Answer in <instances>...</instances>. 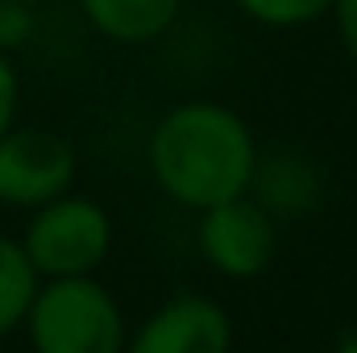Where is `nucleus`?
Wrapping results in <instances>:
<instances>
[{
	"instance_id": "nucleus-10",
	"label": "nucleus",
	"mask_w": 357,
	"mask_h": 353,
	"mask_svg": "<svg viewBox=\"0 0 357 353\" xmlns=\"http://www.w3.org/2000/svg\"><path fill=\"white\" fill-rule=\"evenodd\" d=\"M229 4H233V13L245 17L250 25L274 29V33L320 25V21H328V13H333V0H229Z\"/></svg>"
},
{
	"instance_id": "nucleus-14",
	"label": "nucleus",
	"mask_w": 357,
	"mask_h": 353,
	"mask_svg": "<svg viewBox=\"0 0 357 353\" xmlns=\"http://www.w3.org/2000/svg\"><path fill=\"white\" fill-rule=\"evenodd\" d=\"M328 353H357V329L345 333V337H337V345H333Z\"/></svg>"
},
{
	"instance_id": "nucleus-3",
	"label": "nucleus",
	"mask_w": 357,
	"mask_h": 353,
	"mask_svg": "<svg viewBox=\"0 0 357 353\" xmlns=\"http://www.w3.org/2000/svg\"><path fill=\"white\" fill-rule=\"evenodd\" d=\"M17 241H21L29 266L38 270V278H84L108 262L116 225L100 200L67 191V195L33 208L25 220V233Z\"/></svg>"
},
{
	"instance_id": "nucleus-11",
	"label": "nucleus",
	"mask_w": 357,
	"mask_h": 353,
	"mask_svg": "<svg viewBox=\"0 0 357 353\" xmlns=\"http://www.w3.org/2000/svg\"><path fill=\"white\" fill-rule=\"evenodd\" d=\"M38 4H21V0H0V50L17 54L33 42L38 33Z\"/></svg>"
},
{
	"instance_id": "nucleus-12",
	"label": "nucleus",
	"mask_w": 357,
	"mask_h": 353,
	"mask_svg": "<svg viewBox=\"0 0 357 353\" xmlns=\"http://www.w3.org/2000/svg\"><path fill=\"white\" fill-rule=\"evenodd\" d=\"M17 104H21V75L13 67V54L0 50V137L17 125Z\"/></svg>"
},
{
	"instance_id": "nucleus-7",
	"label": "nucleus",
	"mask_w": 357,
	"mask_h": 353,
	"mask_svg": "<svg viewBox=\"0 0 357 353\" xmlns=\"http://www.w3.org/2000/svg\"><path fill=\"white\" fill-rule=\"evenodd\" d=\"M250 200H258L278 225L307 220L328 204V171L320 158H312L299 146L262 150L250 179Z\"/></svg>"
},
{
	"instance_id": "nucleus-4",
	"label": "nucleus",
	"mask_w": 357,
	"mask_h": 353,
	"mask_svg": "<svg viewBox=\"0 0 357 353\" xmlns=\"http://www.w3.org/2000/svg\"><path fill=\"white\" fill-rule=\"evenodd\" d=\"M195 254L229 283L262 278L278 254V220L250 195L195 212Z\"/></svg>"
},
{
	"instance_id": "nucleus-2",
	"label": "nucleus",
	"mask_w": 357,
	"mask_h": 353,
	"mask_svg": "<svg viewBox=\"0 0 357 353\" xmlns=\"http://www.w3.org/2000/svg\"><path fill=\"white\" fill-rule=\"evenodd\" d=\"M33 353H125L129 320L121 299L96 278H42L25 312Z\"/></svg>"
},
{
	"instance_id": "nucleus-8",
	"label": "nucleus",
	"mask_w": 357,
	"mask_h": 353,
	"mask_svg": "<svg viewBox=\"0 0 357 353\" xmlns=\"http://www.w3.org/2000/svg\"><path fill=\"white\" fill-rule=\"evenodd\" d=\"M75 4L96 38L142 50L171 38L187 0H75Z\"/></svg>"
},
{
	"instance_id": "nucleus-6",
	"label": "nucleus",
	"mask_w": 357,
	"mask_h": 353,
	"mask_svg": "<svg viewBox=\"0 0 357 353\" xmlns=\"http://www.w3.org/2000/svg\"><path fill=\"white\" fill-rule=\"evenodd\" d=\"M237 324L216 295L175 291L129 329L125 353H233Z\"/></svg>"
},
{
	"instance_id": "nucleus-9",
	"label": "nucleus",
	"mask_w": 357,
	"mask_h": 353,
	"mask_svg": "<svg viewBox=\"0 0 357 353\" xmlns=\"http://www.w3.org/2000/svg\"><path fill=\"white\" fill-rule=\"evenodd\" d=\"M38 270L29 266L25 250L17 237L0 233V341L13 337L21 324H25V312L33 303V291H38Z\"/></svg>"
},
{
	"instance_id": "nucleus-1",
	"label": "nucleus",
	"mask_w": 357,
	"mask_h": 353,
	"mask_svg": "<svg viewBox=\"0 0 357 353\" xmlns=\"http://www.w3.org/2000/svg\"><path fill=\"white\" fill-rule=\"evenodd\" d=\"M262 142L254 125L225 100L191 96L171 104L146 137V171L183 212H204L250 195Z\"/></svg>"
},
{
	"instance_id": "nucleus-13",
	"label": "nucleus",
	"mask_w": 357,
	"mask_h": 353,
	"mask_svg": "<svg viewBox=\"0 0 357 353\" xmlns=\"http://www.w3.org/2000/svg\"><path fill=\"white\" fill-rule=\"evenodd\" d=\"M328 21L337 29V42L345 50V59L354 63V71H357V0H333Z\"/></svg>"
},
{
	"instance_id": "nucleus-15",
	"label": "nucleus",
	"mask_w": 357,
	"mask_h": 353,
	"mask_svg": "<svg viewBox=\"0 0 357 353\" xmlns=\"http://www.w3.org/2000/svg\"><path fill=\"white\" fill-rule=\"evenodd\" d=\"M21 4H42V0H21Z\"/></svg>"
},
{
	"instance_id": "nucleus-5",
	"label": "nucleus",
	"mask_w": 357,
	"mask_h": 353,
	"mask_svg": "<svg viewBox=\"0 0 357 353\" xmlns=\"http://www.w3.org/2000/svg\"><path fill=\"white\" fill-rule=\"evenodd\" d=\"M79 158L75 146L38 125H13L0 137V204L33 212L67 191H75Z\"/></svg>"
}]
</instances>
